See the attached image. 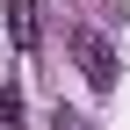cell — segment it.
Returning <instances> with one entry per match:
<instances>
[{"mask_svg": "<svg viewBox=\"0 0 130 130\" xmlns=\"http://www.w3.org/2000/svg\"><path fill=\"white\" fill-rule=\"evenodd\" d=\"M72 58H79V72H87V87H94V94H108V87H116V51H108V36L72 29Z\"/></svg>", "mask_w": 130, "mask_h": 130, "instance_id": "6da1fadb", "label": "cell"}, {"mask_svg": "<svg viewBox=\"0 0 130 130\" xmlns=\"http://www.w3.org/2000/svg\"><path fill=\"white\" fill-rule=\"evenodd\" d=\"M7 36H14V51H36L43 43V29H36V0H7Z\"/></svg>", "mask_w": 130, "mask_h": 130, "instance_id": "7a4b0ae2", "label": "cell"}, {"mask_svg": "<svg viewBox=\"0 0 130 130\" xmlns=\"http://www.w3.org/2000/svg\"><path fill=\"white\" fill-rule=\"evenodd\" d=\"M0 123H7V130H22V94H14V87H0Z\"/></svg>", "mask_w": 130, "mask_h": 130, "instance_id": "3957f363", "label": "cell"}, {"mask_svg": "<svg viewBox=\"0 0 130 130\" xmlns=\"http://www.w3.org/2000/svg\"><path fill=\"white\" fill-rule=\"evenodd\" d=\"M51 130H87V123H79L72 108H58V123H51Z\"/></svg>", "mask_w": 130, "mask_h": 130, "instance_id": "277c9868", "label": "cell"}]
</instances>
